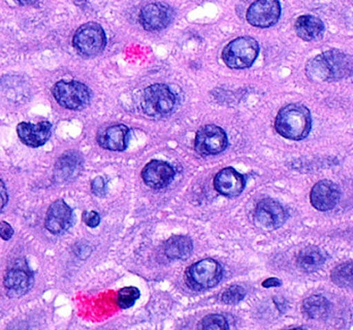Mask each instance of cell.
I'll use <instances>...</instances> for the list:
<instances>
[{"instance_id": "31", "label": "cell", "mask_w": 353, "mask_h": 330, "mask_svg": "<svg viewBox=\"0 0 353 330\" xmlns=\"http://www.w3.org/2000/svg\"><path fill=\"white\" fill-rule=\"evenodd\" d=\"M8 190H6V185L3 184L1 180H0V212L4 209L6 203H8Z\"/></svg>"}, {"instance_id": "5", "label": "cell", "mask_w": 353, "mask_h": 330, "mask_svg": "<svg viewBox=\"0 0 353 330\" xmlns=\"http://www.w3.org/2000/svg\"><path fill=\"white\" fill-rule=\"evenodd\" d=\"M221 279V265L212 258L197 261L185 273L187 285L195 291L211 289L217 286Z\"/></svg>"}, {"instance_id": "17", "label": "cell", "mask_w": 353, "mask_h": 330, "mask_svg": "<svg viewBox=\"0 0 353 330\" xmlns=\"http://www.w3.org/2000/svg\"><path fill=\"white\" fill-rule=\"evenodd\" d=\"M130 130L123 124H116L105 128L97 136V142L105 150L122 152L128 148Z\"/></svg>"}, {"instance_id": "13", "label": "cell", "mask_w": 353, "mask_h": 330, "mask_svg": "<svg viewBox=\"0 0 353 330\" xmlns=\"http://www.w3.org/2000/svg\"><path fill=\"white\" fill-rule=\"evenodd\" d=\"M341 192L337 184L329 180L319 181L311 190V203L321 212L334 209L339 203Z\"/></svg>"}, {"instance_id": "16", "label": "cell", "mask_w": 353, "mask_h": 330, "mask_svg": "<svg viewBox=\"0 0 353 330\" xmlns=\"http://www.w3.org/2000/svg\"><path fill=\"white\" fill-rule=\"evenodd\" d=\"M142 178L147 186L159 190L171 184L175 178V170L165 161H152L145 166Z\"/></svg>"}, {"instance_id": "21", "label": "cell", "mask_w": 353, "mask_h": 330, "mask_svg": "<svg viewBox=\"0 0 353 330\" xmlns=\"http://www.w3.org/2000/svg\"><path fill=\"white\" fill-rule=\"evenodd\" d=\"M193 251V243L188 236H172L165 246V256L172 260L188 258Z\"/></svg>"}, {"instance_id": "18", "label": "cell", "mask_w": 353, "mask_h": 330, "mask_svg": "<svg viewBox=\"0 0 353 330\" xmlns=\"http://www.w3.org/2000/svg\"><path fill=\"white\" fill-rule=\"evenodd\" d=\"M52 125L49 122L32 124L23 122L17 127L19 138L29 147L43 146L51 136Z\"/></svg>"}, {"instance_id": "14", "label": "cell", "mask_w": 353, "mask_h": 330, "mask_svg": "<svg viewBox=\"0 0 353 330\" xmlns=\"http://www.w3.org/2000/svg\"><path fill=\"white\" fill-rule=\"evenodd\" d=\"M74 222L72 209L65 201L59 199L52 203L46 217V228L53 234H62L72 227Z\"/></svg>"}, {"instance_id": "26", "label": "cell", "mask_w": 353, "mask_h": 330, "mask_svg": "<svg viewBox=\"0 0 353 330\" xmlns=\"http://www.w3.org/2000/svg\"><path fill=\"white\" fill-rule=\"evenodd\" d=\"M140 296V290H139L138 288L132 287V286H130V287L122 288V289L118 292V306L121 309L132 308V307L136 304Z\"/></svg>"}, {"instance_id": "30", "label": "cell", "mask_w": 353, "mask_h": 330, "mask_svg": "<svg viewBox=\"0 0 353 330\" xmlns=\"http://www.w3.org/2000/svg\"><path fill=\"white\" fill-rule=\"evenodd\" d=\"M14 236V229L12 226L6 221L0 222V238L4 240H8Z\"/></svg>"}, {"instance_id": "28", "label": "cell", "mask_w": 353, "mask_h": 330, "mask_svg": "<svg viewBox=\"0 0 353 330\" xmlns=\"http://www.w3.org/2000/svg\"><path fill=\"white\" fill-rule=\"evenodd\" d=\"M91 189L92 192L94 193L97 196L103 197L105 195V183L101 176H97L93 180L92 184H91Z\"/></svg>"}, {"instance_id": "15", "label": "cell", "mask_w": 353, "mask_h": 330, "mask_svg": "<svg viewBox=\"0 0 353 330\" xmlns=\"http://www.w3.org/2000/svg\"><path fill=\"white\" fill-rule=\"evenodd\" d=\"M246 180L234 168L226 167L220 170L214 178L216 191L228 198L239 196L244 191Z\"/></svg>"}, {"instance_id": "32", "label": "cell", "mask_w": 353, "mask_h": 330, "mask_svg": "<svg viewBox=\"0 0 353 330\" xmlns=\"http://www.w3.org/2000/svg\"><path fill=\"white\" fill-rule=\"evenodd\" d=\"M282 285V282L280 281L277 278H270V279L265 280L263 281V286L265 288H271V287H280Z\"/></svg>"}, {"instance_id": "29", "label": "cell", "mask_w": 353, "mask_h": 330, "mask_svg": "<svg viewBox=\"0 0 353 330\" xmlns=\"http://www.w3.org/2000/svg\"><path fill=\"white\" fill-rule=\"evenodd\" d=\"M84 222L89 227H97L101 223V216L97 212H87L84 214Z\"/></svg>"}, {"instance_id": "24", "label": "cell", "mask_w": 353, "mask_h": 330, "mask_svg": "<svg viewBox=\"0 0 353 330\" xmlns=\"http://www.w3.org/2000/svg\"><path fill=\"white\" fill-rule=\"evenodd\" d=\"M332 281L342 288H353V261L342 263L332 271Z\"/></svg>"}, {"instance_id": "12", "label": "cell", "mask_w": 353, "mask_h": 330, "mask_svg": "<svg viewBox=\"0 0 353 330\" xmlns=\"http://www.w3.org/2000/svg\"><path fill=\"white\" fill-rule=\"evenodd\" d=\"M173 18V10L163 3L147 4L140 14L141 24L148 31L163 30L171 24Z\"/></svg>"}, {"instance_id": "4", "label": "cell", "mask_w": 353, "mask_h": 330, "mask_svg": "<svg viewBox=\"0 0 353 330\" xmlns=\"http://www.w3.org/2000/svg\"><path fill=\"white\" fill-rule=\"evenodd\" d=\"M176 105V95L167 85H151L143 93L142 107L149 117L161 118L170 115Z\"/></svg>"}, {"instance_id": "25", "label": "cell", "mask_w": 353, "mask_h": 330, "mask_svg": "<svg viewBox=\"0 0 353 330\" xmlns=\"http://www.w3.org/2000/svg\"><path fill=\"white\" fill-rule=\"evenodd\" d=\"M228 320L222 315L214 314L201 319L197 325V329L201 330H224L228 329Z\"/></svg>"}, {"instance_id": "8", "label": "cell", "mask_w": 353, "mask_h": 330, "mask_svg": "<svg viewBox=\"0 0 353 330\" xmlns=\"http://www.w3.org/2000/svg\"><path fill=\"white\" fill-rule=\"evenodd\" d=\"M194 147L195 151L203 156L220 154L228 147V136L219 126H203L195 136Z\"/></svg>"}, {"instance_id": "20", "label": "cell", "mask_w": 353, "mask_h": 330, "mask_svg": "<svg viewBox=\"0 0 353 330\" xmlns=\"http://www.w3.org/2000/svg\"><path fill=\"white\" fill-rule=\"evenodd\" d=\"M327 260V255L319 247H307L298 255L296 263L303 271L314 273L319 271Z\"/></svg>"}, {"instance_id": "23", "label": "cell", "mask_w": 353, "mask_h": 330, "mask_svg": "<svg viewBox=\"0 0 353 330\" xmlns=\"http://www.w3.org/2000/svg\"><path fill=\"white\" fill-rule=\"evenodd\" d=\"M331 311V302L321 296H313L303 302V313L308 318L321 320L327 318Z\"/></svg>"}, {"instance_id": "3", "label": "cell", "mask_w": 353, "mask_h": 330, "mask_svg": "<svg viewBox=\"0 0 353 330\" xmlns=\"http://www.w3.org/2000/svg\"><path fill=\"white\" fill-rule=\"evenodd\" d=\"M259 54V45L254 39L238 37L224 48L222 59L232 70H244L254 63Z\"/></svg>"}, {"instance_id": "2", "label": "cell", "mask_w": 353, "mask_h": 330, "mask_svg": "<svg viewBox=\"0 0 353 330\" xmlns=\"http://www.w3.org/2000/svg\"><path fill=\"white\" fill-rule=\"evenodd\" d=\"M276 132L292 141H302L310 134L312 118L308 107L292 103L282 107L275 120Z\"/></svg>"}, {"instance_id": "22", "label": "cell", "mask_w": 353, "mask_h": 330, "mask_svg": "<svg viewBox=\"0 0 353 330\" xmlns=\"http://www.w3.org/2000/svg\"><path fill=\"white\" fill-rule=\"evenodd\" d=\"M82 166V158L76 152H68L62 155L55 166L56 178L66 181L76 176Z\"/></svg>"}, {"instance_id": "27", "label": "cell", "mask_w": 353, "mask_h": 330, "mask_svg": "<svg viewBox=\"0 0 353 330\" xmlns=\"http://www.w3.org/2000/svg\"><path fill=\"white\" fill-rule=\"evenodd\" d=\"M246 296V290L239 285H232L224 290L221 296L222 302L226 305H236Z\"/></svg>"}, {"instance_id": "6", "label": "cell", "mask_w": 353, "mask_h": 330, "mask_svg": "<svg viewBox=\"0 0 353 330\" xmlns=\"http://www.w3.org/2000/svg\"><path fill=\"white\" fill-rule=\"evenodd\" d=\"M74 49L86 57L99 55L107 43L105 31L101 25L94 22L82 25L74 33L72 39Z\"/></svg>"}, {"instance_id": "1", "label": "cell", "mask_w": 353, "mask_h": 330, "mask_svg": "<svg viewBox=\"0 0 353 330\" xmlns=\"http://www.w3.org/2000/svg\"><path fill=\"white\" fill-rule=\"evenodd\" d=\"M306 74L312 82H335L353 76V57L338 50L323 52L306 65Z\"/></svg>"}, {"instance_id": "9", "label": "cell", "mask_w": 353, "mask_h": 330, "mask_svg": "<svg viewBox=\"0 0 353 330\" xmlns=\"http://www.w3.org/2000/svg\"><path fill=\"white\" fill-rule=\"evenodd\" d=\"M34 278L24 260H17L8 267L4 277V287L12 298H21L32 288Z\"/></svg>"}, {"instance_id": "10", "label": "cell", "mask_w": 353, "mask_h": 330, "mask_svg": "<svg viewBox=\"0 0 353 330\" xmlns=\"http://www.w3.org/2000/svg\"><path fill=\"white\" fill-rule=\"evenodd\" d=\"M281 4L279 0H256L247 10L249 24L259 28H269L279 21Z\"/></svg>"}, {"instance_id": "19", "label": "cell", "mask_w": 353, "mask_h": 330, "mask_svg": "<svg viewBox=\"0 0 353 330\" xmlns=\"http://www.w3.org/2000/svg\"><path fill=\"white\" fill-rule=\"evenodd\" d=\"M294 29L303 41H312L323 37L325 27L323 21L317 17L304 14L296 19Z\"/></svg>"}, {"instance_id": "7", "label": "cell", "mask_w": 353, "mask_h": 330, "mask_svg": "<svg viewBox=\"0 0 353 330\" xmlns=\"http://www.w3.org/2000/svg\"><path fill=\"white\" fill-rule=\"evenodd\" d=\"M52 92L56 101L65 109L78 111L84 109L90 103L91 95L88 87L76 81H60L56 83Z\"/></svg>"}, {"instance_id": "33", "label": "cell", "mask_w": 353, "mask_h": 330, "mask_svg": "<svg viewBox=\"0 0 353 330\" xmlns=\"http://www.w3.org/2000/svg\"><path fill=\"white\" fill-rule=\"evenodd\" d=\"M18 1H20V2H29V1H32V0H18Z\"/></svg>"}, {"instance_id": "11", "label": "cell", "mask_w": 353, "mask_h": 330, "mask_svg": "<svg viewBox=\"0 0 353 330\" xmlns=\"http://www.w3.org/2000/svg\"><path fill=\"white\" fill-rule=\"evenodd\" d=\"M288 217L286 209L274 199H263L255 209V222L263 229L274 230L281 227Z\"/></svg>"}]
</instances>
